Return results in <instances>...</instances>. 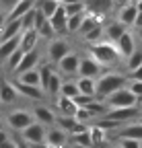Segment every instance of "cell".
I'll use <instances>...</instances> for the list:
<instances>
[{
	"label": "cell",
	"mask_w": 142,
	"mask_h": 148,
	"mask_svg": "<svg viewBox=\"0 0 142 148\" xmlns=\"http://www.w3.org/2000/svg\"><path fill=\"white\" fill-rule=\"evenodd\" d=\"M128 84V74L123 72H103L101 76L95 80V99L103 103L109 95H113L115 90L123 88Z\"/></svg>",
	"instance_id": "1"
},
{
	"label": "cell",
	"mask_w": 142,
	"mask_h": 148,
	"mask_svg": "<svg viewBox=\"0 0 142 148\" xmlns=\"http://www.w3.org/2000/svg\"><path fill=\"white\" fill-rule=\"evenodd\" d=\"M86 53L91 56L93 60H97L103 68H111L113 64H119L121 62V56L115 47V43L111 41H99L95 45H86Z\"/></svg>",
	"instance_id": "2"
},
{
	"label": "cell",
	"mask_w": 142,
	"mask_h": 148,
	"mask_svg": "<svg viewBox=\"0 0 142 148\" xmlns=\"http://www.w3.org/2000/svg\"><path fill=\"white\" fill-rule=\"evenodd\" d=\"M4 125L12 132H23L25 127H29L35 119H33V113L31 109H25V107H10L6 113H4Z\"/></svg>",
	"instance_id": "3"
},
{
	"label": "cell",
	"mask_w": 142,
	"mask_h": 148,
	"mask_svg": "<svg viewBox=\"0 0 142 148\" xmlns=\"http://www.w3.org/2000/svg\"><path fill=\"white\" fill-rule=\"evenodd\" d=\"M140 115H142V109H140V105H136V107H123V109H107L103 113V119H111L123 127L132 121H138Z\"/></svg>",
	"instance_id": "4"
},
{
	"label": "cell",
	"mask_w": 142,
	"mask_h": 148,
	"mask_svg": "<svg viewBox=\"0 0 142 148\" xmlns=\"http://www.w3.org/2000/svg\"><path fill=\"white\" fill-rule=\"evenodd\" d=\"M70 51H72L70 49V43L64 39V37H54V39H49L47 45H45V58H47V62H51L56 66Z\"/></svg>",
	"instance_id": "5"
},
{
	"label": "cell",
	"mask_w": 142,
	"mask_h": 148,
	"mask_svg": "<svg viewBox=\"0 0 142 148\" xmlns=\"http://www.w3.org/2000/svg\"><path fill=\"white\" fill-rule=\"evenodd\" d=\"M103 105L107 109H123V107H136L138 105V99L128 90V86H123L119 90H115L113 95H109L107 99L103 101Z\"/></svg>",
	"instance_id": "6"
},
{
	"label": "cell",
	"mask_w": 142,
	"mask_h": 148,
	"mask_svg": "<svg viewBox=\"0 0 142 148\" xmlns=\"http://www.w3.org/2000/svg\"><path fill=\"white\" fill-rule=\"evenodd\" d=\"M45 134H47V127L37 123V121H33L29 127H25L23 132L19 134V138L31 146H43L45 144Z\"/></svg>",
	"instance_id": "7"
},
{
	"label": "cell",
	"mask_w": 142,
	"mask_h": 148,
	"mask_svg": "<svg viewBox=\"0 0 142 148\" xmlns=\"http://www.w3.org/2000/svg\"><path fill=\"white\" fill-rule=\"evenodd\" d=\"M19 92H16L12 80H8L4 76V72L0 70V107H12L19 101Z\"/></svg>",
	"instance_id": "8"
},
{
	"label": "cell",
	"mask_w": 142,
	"mask_h": 148,
	"mask_svg": "<svg viewBox=\"0 0 142 148\" xmlns=\"http://www.w3.org/2000/svg\"><path fill=\"white\" fill-rule=\"evenodd\" d=\"M103 72H105V68H103L97 60H93L88 53L80 56V64H78V78H95V80H97Z\"/></svg>",
	"instance_id": "9"
},
{
	"label": "cell",
	"mask_w": 142,
	"mask_h": 148,
	"mask_svg": "<svg viewBox=\"0 0 142 148\" xmlns=\"http://www.w3.org/2000/svg\"><path fill=\"white\" fill-rule=\"evenodd\" d=\"M31 113H33V119L45 125V127H54L56 125V119H58V113H56V109L54 107H49V105H33L31 109Z\"/></svg>",
	"instance_id": "10"
},
{
	"label": "cell",
	"mask_w": 142,
	"mask_h": 148,
	"mask_svg": "<svg viewBox=\"0 0 142 148\" xmlns=\"http://www.w3.org/2000/svg\"><path fill=\"white\" fill-rule=\"evenodd\" d=\"M78 64H80V53L70 51L66 58H62V60L56 64V70L62 74L64 78H68V76H78Z\"/></svg>",
	"instance_id": "11"
},
{
	"label": "cell",
	"mask_w": 142,
	"mask_h": 148,
	"mask_svg": "<svg viewBox=\"0 0 142 148\" xmlns=\"http://www.w3.org/2000/svg\"><path fill=\"white\" fill-rule=\"evenodd\" d=\"M138 41H136V37H134V31H126L119 39H117V43H115V47H117V51H119V56H121V60H128L130 56L138 49V45H136Z\"/></svg>",
	"instance_id": "12"
},
{
	"label": "cell",
	"mask_w": 142,
	"mask_h": 148,
	"mask_svg": "<svg viewBox=\"0 0 142 148\" xmlns=\"http://www.w3.org/2000/svg\"><path fill=\"white\" fill-rule=\"evenodd\" d=\"M39 64H41V51H39V49H33V51H27V53L23 56V60H21V64L16 66V70L12 72V78H14V76H19V74H23V72H27V70H33V68H39Z\"/></svg>",
	"instance_id": "13"
},
{
	"label": "cell",
	"mask_w": 142,
	"mask_h": 148,
	"mask_svg": "<svg viewBox=\"0 0 142 148\" xmlns=\"http://www.w3.org/2000/svg\"><path fill=\"white\" fill-rule=\"evenodd\" d=\"M70 144L68 134H64L60 127H47V134H45V148H66Z\"/></svg>",
	"instance_id": "14"
},
{
	"label": "cell",
	"mask_w": 142,
	"mask_h": 148,
	"mask_svg": "<svg viewBox=\"0 0 142 148\" xmlns=\"http://www.w3.org/2000/svg\"><path fill=\"white\" fill-rule=\"evenodd\" d=\"M128 31L126 25H121L117 18H109L107 23L103 25V35H105V41H111V43H117V39Z\"/></svg>",
	"instance_id": "15"
},
{
	"label": "cell",
	"mask_w": 142,
	"mask_h": 148,
	"mask_svg": "<svg viewBox=\"0 0 142 148\" xmlns=\"http://www.w3.org/2000/svg\"><path fill=\"white\" fill-rule=\"evenodd\" d=\"M12 84L16 88V92H19V97L21 99H29V101H41L45 97V92L39 88V86H29V84H23L19 80H14L12 78Z\"/></svg>",
	"instance_id": "16"
},
{
	"label": "cell",
	"mask_w": 142,
	"mask_h": 148,
	"mask_svg": "<svg viewBox=\"0 0 142 148\" xmlns=\"http://www.w3.org/2000/svg\"><path fill=\"white\" fill-rule=\"evenodd\" d=\"M136 16H138V8H136V2H128V4H123L117 8V21L121 25H126L128 29L134 27V21H136Z\"/></svg>",
	"instance_id": "17"
},
{
	"label": "cell",
	"mask_w": 142,
	"mask_h": 148,
	"mask_svg": "<svg viewBox=\"0 0 142 148\" xmlns=\"http://www.w3.org/2000/svg\"><path fill=\"white\" fill-rule=\"evenodd\" d=\"M35 6V0H19L6 14H4V21L2 23H6V21H16V18H23L31 8Z\"/></svg>",
	"instance_id": "18"
},
{
	"label": "cell",
	"mask_w": 142,
	"mask_h": 148,
	"mask_svg": "<svg viewBox=\"0 0 142 148\" xmlns=\"http://www.w3.org/2000/svg\"><path fill=\"white\" fill-rule=\"evenodd\" d=\"M62 82H64V76H62V74H60L58 70H54V72L49 74V80L43 84V92H45L47 97H51V99L56 101V99L60 97V88H62Z\"/></svg>",
	"instance_id": "19"
},
{
	"label": "cell",
	"mask_w": 142,
	"mask_h": 148,
	"mask_svg": "<svg viewBox=\"0 0 142 148\" xmlns=\"http://www.w3.org/2000/svg\"><path fill=\"white\" fill-rule=\"evenodd\" d=\"M21 33H23L21 18H16V21H6V23H2V27H0V43L12 39V37H19Z\"/></svg>",
	"instance_id": "20"
},
{
	"label": "cell",
	"mask_w": 142,
	"mask_h": 148,
	"mask_svg": "<svg viewBox=\"0 0 142 148\" xmlns=\"http://www.w3.org/2000/svg\"><path fill=\"white\" fill-rule=\"evenodd\" d=\"M39 33L35 31V29H29V31H23L21 33V43H19V49L21 51H33V49H37L39 45Z\"/></svg>",
	"instance_id": "21"
},
{
	"label": "cell",
	"mask_w": 142,
	"mask_h": 148,
	"mask_svg": "<svg viewBox=\"0 0 142 148\" xmlns=\"http://www.w3.org/2000/svg\"><path fill=\"white\" fill-rule=\"evenodd\" d=\"M84 6H86V12H93V14H103L107 16V12L113 6V0H82Z\"/></svg>",
	"instance_id": "22"
},
{
	"label": "cell",
	"mask_w": 142,
	"mask_h": 148,
	"mask_svg": "<svg viewBox=\"0 0 142 148\" xmlns=\"http://www.w3.org/2000/svg\"><path fill=\"white\" fill-rule=\"evenodd\" d=\"M99 119V115L93 111V107H78L76 109V113H74V121L80 123V125H93L95 121Z\"/></svg>",
	"instance_id": "23"
},
{
	"label": "cell",
	"mask_w": 142,
	"mask_h": 148,
	"mask_svg": "<svg viewBox=\"0 0 142 148\" xmlns=\"http://www.w3.org/2000/svg\"><path fill=\"white\" fill-rule=\"evenodd\" d=\"M115 138H132V140L142 142V123L140 121H132L128 125H123L119 132L115 134Z\"/></svg>",
	"instance_id": "24"
},
{
	"label": "cell",
	"mask_w": 142,
	"mask_h": 148,
	"mask_svg": "<svg viewBox=\"0 0 142 148\" xmlns=\"http://www.w3.org/2000/svg\"><path fill=\"white\" fill-rule=\"evenodd\" d=\"M47 21H49L51 29L56 31V35H58V37H60L62 33H66V21H68V16H66V12H64V8H62V6H60L54 14H51Z\"/></svg>",
	"instance_id": "25"
},
{
	"label": "cell",
	"mask_w": 142,
	"mask_h": 148,
	"mask_svg": "<svg viewBox=\"0 0 142 148\" xmlns=\"http://www.w3.org/2000/svg\"><path fill=\"white\" fill-rule=\"evenodd\" d=\"M76 105L72 99H66V97H58L56 99V113L58 115H64V117H74L76 113Z\"/></svg>",
	"instance_id": "26"
},
{
	"label": "cell",
	"mask_w": 142,
	"mask_h": 148,
	"mask_svg": "<svg viewBox=\"0 0 142 148\" xmlns=\"http://www.w3.org/2000/svg\"><path fill=\"white\" fill-rule=\"evenodd\" d=\"M14 80H19L23 84H29V86H39L41 88V74H39V68H33V70H27L19 76H14Z\"/></svg>",
	"instance_id": "27"
},
{
	"label": "cell",
	"mask_w": 142,
	"mask_h": 148,
	"mask_svg": "<svg viewBox=\"0 0 142 148\" xmlns=\"http://www.w3.org/2000/svg\"><path fill=\"white\" fill-rule=\"evenodd\" d=\"M60 6H62V4L58 2V0H35V8H37L45 18H49Z\"/></svg>",
	"instance_id": "28"
},
{
	"label": "cell",
	"mask_w": 142,
	"mask_h": 148,
	"mask_svg": "<svg viewBox=\"0 0 142 148\" xmlns=\"http://www.w3.org/2000/svg\"><path fill=\"white\" fill-rule=\"evenodd\" d=\"M70 144L72 146H78V148H93L91 144V136H88V127L84 132H78L74 136H70Z\"/></svg>",
	"instance_id": "29"
},
{
	"label": "cell",
	"mask_w": 142,
	"mask_h": 148,
	"mask_svg": "<svg viewBox=\"0 0 142 148\" xmlns=\"http://www.w3.org/2000/svg\"><path fill=\"white\" fill-rule=\"evenodd\" d=\"M76 86L80 95L95 97V78H76Z\"/></svg>",
	"instance_id": "30"
},
{
	"label": "cell",
	"mask_w": 142,
	"mask_h": 148,
	"mask_svg": "<svg viewBox=\"0 0 142 148\" xmlns=\"http://www.w3.org/2000/svg\"><path fill=\"white\" fill-rule=\"evenodd\" d=\"M103 39H105V35H103V25L95 27L93 31H88V33L82 37V41H84L86 45H95V43H99V41H103Z\"/></svg>",
	"instance_id": "31"
},
{
	"label": "cell",
	"mask_w": 142,
	"mask_h": 148,
	"mask_svg": "<svg viewBox=\"0 0 142 148\" xmlns=\"http://www.w3.org/2000/svg\"><path fill=\"white\" fill-rule=\"evenodd\" d=\"M78 95V86H76V80H66L62 82V88H60V97H66V99H74Z\"/></svg>",
	"instance_id": "32"
},
{
	"label": "cell",
	"mask_w": 142,
	"mask_h": 148,
	"mask_svg": "<svg viewBox=\"0 0 142 148\" xmlns=\"http://www.w3.org/2000/svg\"><path fill=\"white\" fill-rule=\"evenodd\" d=\"M84 14H86V12H84ZM84 14L68 16V21H66V33H70V35L78 33V31H80V25H82V18H84Z\"/></svg>",
	"instance_id": "33"
},
{
	"label": "cell",
	"mask_w": 142,
	"mask_h": 148,
	"mask_svg": "<svg viewBox=\"0 0 142 148\" xmlns=\"http://www.w3.org/2000/svg\"><path fill=\"white\" fill-rule=\"evenodd\" d=\"M123 62H126V70H128V72L140 68V66H142V49L138 47V49L130 56V58H128V60H123ZM128 72H126V74H128Z\"/></svg>",
	"instance_id": "34"
},
{
	"label": "cell",
	"mask_w": 142,
	"mask_h": 148,
	"mask_svg": "<svg viewBox=\"0 0 142 148\" xmlns=\"http://www.w3.org/2000/svg\"><path fill=\"white\" fill-rule=\"evenodd\" d=\"M35 31L39 33V39H47V41H49V39H54V37H58V35H56V31L51 29L49 21H43V23H41L37 29H35Z\"/></svg>",
	"instance_id": "35"
},
{
	"label": "cell",
	"mask_w": 142,
	"mask_h": 148,
	"mask_svg": "<svg viewBox=\"0 0 142 148\" xmlns=\"http://www.w3.org/2000/svg\"><path fill=\"white\" fill-rule=\"evenodd\" d=\"M62 8H64L66 16H76V14H84L86 12V6H84L82 0H80V2H74V4H66Z\"/></svg>",
	"instance_id": "36"
},
{
	"label": "cell",
	"mask_w": 142,
	"mask_h": 148,
	"mask_svg": "<svg viewBox=\"0 0 142 148\" xmlns=\"http://www.w3.org/2000/svg\"><path fill=\"white\" fill-rule=\"evenodd\" d=\"M35 14H37V10H35V6L21 18V23H23V31H29V29H35Z\"/></svg>",
	"instance_id": "37"
},
{
	"label": "cell",
	"mask_w": 142,
	"mask_h": 148,
	"mask_svg": "<svg viewBox=\"0 0 142 148\" xmlns=\"http://www.w3.org/2000/svg\"><path fill=\"white\" fill-rule=\"evenodd\" d=\"M128 90L138 99V105H142V82H136V80H128Z\"/></svg>",
	"instance_id": "38"
},
{
	"label": "cell",
	"mask_w": 142,
	"mask_h": 148,
	"mask_svg": "<svg viewBox=\"0 0 142 148\" xmlns=\"http://www.w3.org/2000/svg\"><path fill=\"white\" fill-rule=\"evenodd\" d=\"M72 101H74L76 107H91L97 99H95V97H88V95H80V92H78V95H76Z\"/></svg>",
	"instance_id": "39"
},
{
	"label": "cell",
	"mask_w": 142,
	"mask_h": 148,
	"mask_svg": "<svg viewBox=\"0 0 142 148\" xmlns=\"http://www.w3.org/2000/svg\"><path fill=\"white\" fill-rule=\"evenodd\" d=\"M115 144L119 148H142V142L132 140V138H115Z\"/></svg>",
	"instance_id": "40"
},
{
	"label": "cell",
	"mask_w": 142,
	"mask_h": 148,
	"mask_svg": "<svg viewBox=\"0 0 142 148\" xmlns=\"http://www.w3.org/2000/svg\"><path fill=\"white\" fill-rule=\"evenodd\" d=\"M16 2H19V0H0V12L4 10V14H6V12H8Z\"/></svg>",
	"instance_id": "41"
},
{
	"label": "cell",
	"mask_w": 142,
	"mask_h": 148,
	"mask_svg": "<svg viewBox=\"0 0 142 148\" xmlns=\"http://www.w3.org/2000/svg\"><path fill=\"white\" fill-rule=\"evenodd\" d=\"M128 80L142 82V66H140V68H136V70H132V72H128Z\"/></svg>",
	"instance_id": "42"
},
{
	"label": "cell",
	"mask_w": 142,
	"mask_h": 148,
	"mask_svg": "<svg viewBox=\"0 0 142 148\" xmlns=\"http://www.w3.org/2000/svg\"><path fill=\"white\" fill-rule=\"evenodd\" d=\"M0 148H19V144H16V140H14V138H8L6 142L0 144Z\"/></svg>",
	"instance_id": "43"
},
{
	"label": "cell",
	"mask_w": 142,
	"mask_h": 148,
	"mask_svg": "<svg viewBox=\"0 0 142 148\" xmlns=\"http://www.w3.org/2000/svg\"><path fill=\"white\" fill-rule=\"evenodd\" d=\"M142 27V12H138V16H136V21H134V27L132 29H140Z\"/></svg>",
	"instance_id": "44"
},
{
	"label": "cell",
	"mask_w": 142,
	"mask_h": 148,
	"mask_svg": "<svg viewBox=\"0 0 142 148\" xmlns=\"http://www.w3.org/2000/svg\"><path fill=\"white\" fill-rule=\"evenodd\" d=\"M134 37H136V41L142 43V27H140V29H134Z\"/></svg>",
	"instance_id": "45"
},
{
	"label": "cell",
	"mask_w": 142,
	"mask_h": 148,
	"mask_svg": "<svg viewBox=\"0 0 142 148\" xmlns=\"http://www.w3.org/2000/svg\"><path fill=\"white\" fill-rule=\"evenodd\" d=\"M58 2H60L62 6H66V4H74V2H80V0H58Z\"/></svg>",
	"instance_id": "46"
},
{
	"label": "cell",
	"mask_w": 142,
	"mask_h": 148,
	"mask_svg": "<svg viewBox=\"0 0 142 148\" xmlns=\"http://www.w3.org/2000/svg\"><path fill=\"white\" fill-rule=\"evenodd\" d=\"M136 8H138V12H142V0H136Z\"/></svg>",
	"instance_id": "47"
},
{
	"label": "cell",
	"mask_w": 142,
	"mask_h": 148,
	"mask_svg": "<svg viewBox=\"0 0 142 148\" xmlns=\"http://www.w3.org/2000/svg\"><path fill=\"white\" fill-rule=\"evenodd\" d=\"M109 148H119V146H117L115 142H111V144H109Z\"/></svg>",
	"instance_id": "48"
},
{
	"label": "cell",
	"mask_w": 142,
	"mask_h": 148,
	"mask_svg": "<svg viewBox=\"0 0 142 148\" xmlns=\"http://www.w3.org/2000/svg\"><path fill=\"white\" fill-rule=\"evenodd\" d=\"M0 130H4V121H2V117H0Z\"/></svg>",
	"instance_id": "49"
},
{
	"label": "cell",
	"mask_w": 142,
	"mask_h": 148,
	"mask_svg": "<svg viewBox=\"0 0 142 148\" xmlns=\"http://www.w3.org/2000/svg\"><path fill=\"white\" fill-rule=\"evenodd\" d=\"M138 121H140V123H142V115H140V117H138Z\"/></svg>",
	"instance_id": "50"
},
{
	"label": "cell",
	"mask_w": 142,
	"mask_h": 148,
	"mask_svg": "<svg viewBox=\"0 0 142 148\" xmlns=\"http://www.w3.org/2000/svg\"><path fill=\"white\" fill-rule=\"evenodd\" d=\"M72 148H78V146H72Z\"/></svg>",
	"instance_id": "51"
},
{
	"label": "cell",
	"mask_w": 142,
	"mask_h": 148,
	"mask_svg": "<svg viewBox=\"0 0 142 148\" xmlns=\"http://www.w3.org/2000/svg\"><path fill=\"white\" fill-rule=\"evenodd\" d=\"M134 2H136V0H134Z\"/></svg>",
	"instance_id": "52"
}]
</instances>
